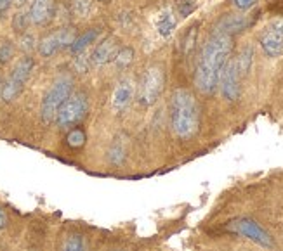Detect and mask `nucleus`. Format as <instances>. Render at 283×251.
Instances as JSON below:
<instances>
[{"label": "nucleus", "instance_id": "14", "mask_svg": "<svg viewBox=\"0 0 283 251\" xmlns=\"http://www.w3.org/2000/svg\"><path fill=\"white\" fill-rule=\"evenodd\" d=\"M98 35H99L98 28H92V30H89V32L82 33L80 37H76L73 40V44L70 45V50L73 54H82L83 50H85L96 40V38H98Z\"/></svg>", "mask_w": 283, "mask_h": 251}, {"label": "nucleus", "instance_id": "32", "mask_svg": "<svg viewBox=\"0 0 283 251\" xmlns=\"http://www.w3.org/2000/svg\"><path fill=\"white\" fill-rule=\"evenodd\" d=\"M0 90H2V83H0Z\"/></svg>", "mask_w": 283, "mask_h": 251}, {"label": "nucleus", "instance_id": "16", "mask_svg": "<svg viewBox=\"0 0 283 251\" xmlns=\"http://www.w3.org/2000/svg\"><path fill=\"white\" fill-rule=\"evenodd\" d=\"M174 28H175L174 16L167 11V13H163L158 19V33L162 35V37H169Z\"/></svg>", "mask_w": 283, "mask_h": 251}, {"label": "nucleus", "instance_id": "21", "mask_svg": "<svg viewBox=\"0 0 283 251\" xmlns=\"http://www.w3.org/2000/svg\"><path fill=\"white\" fill-rule=\"evenodd\" d=\"M63 251H83V241L82 235L78 234H71L66 237L63 244Z\"/></svg>", "mask_w": 283, "mask_h": 251}, {"label": "nucleus", "instance_id": "12", "mask_svg": "<svg viewBox=\"0 0 283 251\" xmlns=\"http://www.w3.org/2000/svg\"><path fill=\"white\" fill-rule=\"evenodd\" d=\"M28 16L35 25H45L52 16V0H32Z\"/></svg>", "mask_w": 283, "mask_h": 251}, {"label": "nucleus", "instance_id": "4", "mask_svg": "<svg viewBox=\"0 0 283 251\" xmlns=\"http://www.w3.org/2000/svg\"><path fill=\"white\" fill-rule=\"evenodd\" d=\"M33 66H35V63H33V59L30 56L21 57V59L18 61L16 66L11 71L7 82L2 85V90H0L2 99L6 100V102H11V100H14L21 94L26 82H28L30 75H32Z\"/></svg>", "mask_w": 283, "mask_h": 251}, {"label": "nucleus", "instance_id": "31", "mask_svg": "<svg viewBox=\"0 0 283 251\" xmlns=\"http://www.w3.org/2000/svg\"><path fill=\"white\" fill-rule=\"evenodd\" d=\"M99 2H110V0H99Z\"/></svg>", "mask_w": 283, "mask_h": 251}, {"label": "nucleus", "instance_id": "13", "mask_svg": "<svg viewBox=\"0 0 283 251\" xmlns=\"http://www.w3.org/2000/svg\"><path fill=\"white\" fill-rule=\"evenodd\" d=\"M134 95V85L131 80H124L117 85L113 92V97H112V104H113V109L115 111H122L129 106Z\"/></svg>", "mask_w": 283, "mask_h": 251}, {"label": "nucleus", "instance_id": "29", "mask_svg": "<svg viewBox=\"0 0 283 251\" xmlns=\"http://www.w3.org/2000/svg\"><path fill=\"white\" fill-rule=\"evenodd\" d=\"M6 225H7V215H6V211L0 208V229H4Z\"/></svg>", "mask_w": 283, "mask_h": 251}, {"label": "nucleus", "instance_id": "26", "mask_svg": "<svg viewBox=\"0 0 283 251\" xmlns=\"http://www.w3.org/2000/svg\"><path fill=\"white\" fill-rule=\"evenodd\" d=\"M21 49L25 50V52H30V50L35 49V37H33V35H30V33H23Z\"/></svg>", "mask_w": 283, "mask_h": 251}, {"label": "nucleus", "instance_id": "22", "mask_svg": "<svg viewBox=\"0 0 283 251\" xmlns=\"http://www.w3.org/2000/svg\"><path fill=\"white\" fill-rule=\"evenodd\" d=\"M124 142H120V141H115L113 142V146L110 148V154H108V158H110V161L115 165H118V163H122V160H124Z\"/></svg>", "mask_w": 283, "mask_h": 251}, {"label": "nucleus", "instance_id": "30", "mask_svg": "<svg viewBox=\"0 0 283 251\" xmlns=\"http://www.w3.org/2000/svg\"><path fill=\"white\" fill-rule=\"evenodd\" d=\"M26 2H28V0H13V4H14V6H18V7H23Z\"/></svg>", "mask_w": 283, "mask_h": 251}, {"label": "nucleus", "instance_id": "11", "mask_svg": "<svg viewBox=\"0 0 283 251\" xmlns=\"http://www.w3.org/2000/svg\"><path fill=\"white\" fill-rule=\"evenodd\" d=\"M118 40L115 37H108L101 42V44L96 47L94 54H92V63L96 66H103V64L110 63V61L115 59L118 52Z\"/></svg>", "mask_w": 283, "mask_h": 251}, {"label": "nucleus", "instance_id": "27", "mask_svg": "<svg viewBox=\"0 0 283 251\" xmlns=\"http://www.w3.org/2000/svg\"><path fill=\"white\" fill-rule=\"evenodd\" d=\"M233 2H235V6L238 7V9L247 11V9H250L252 6H255L257 0H233Z\"/></svg>", "mask_w": 283, "mask_h": 251}, {"label": "nucleus", "instance_id": "9", "mask_svg": "<svg viewBox=\"0 0 283 251\" xmlns=\"http://www.w3.org/2000/svg\"><path fill=\"white\" fill-rule=\"evenodd\" d=\"M240 78L242 76L238 73L235 59H228L219 76L221 90H223V95L228 100H236L240 97Z\"/></svg>", "mask_w": 283, "mask_h": 251}, {"label": "nucleus", "instance_id": "15", "mask_svg": "<svg viewBox=\"0 0 283 251\" xmlns=\"http://www.w3.org/2000/svg\"><path fill=\"white\" fill-rule=\"evenodd\" d=\"M252 57H254V50H252V47H245V49L242 50V52H240V56L235 59L240 76H245L247 73H248V69H250V64H252Z\"/></svg>", "mask_w": 283, "mask_h": 251}, {"label": "nucleus", "instance_id": "6", "mask_svg": "<svg viewBox=\"0 0 283 251\" xmlns=\"http://www.w3.org/2000/svg\"><path fill=\"white\" fill-rule=\"evenodd\" d=\"M163 83H165V76H163V69L160 66H150L144 71L143 80L139 85V100L143 106H153L158 100L160 94L163 90Z\"/></svg>", "mask_w": 283, "mask_h": 251}, {"label": "nucleus", "instance_id": "23", "mask_svg": "<svg viewBox=\"0 0 283 251\" xmlns=\"http://www.w3.org/2000/svg\"><path fill=\"white\" fill-rule=\"evenodd\" d=\"M28 23H30V16H28V14H26V13H18L16 16H14V19H13L14 32L25 33V30H26V26H28Z\"/></svg>", "mask_w": 283, "mask_h": 251}, {"label": "nucleus", "instance_id": "20", "mask_svg": "<svg viewBox=\"0 0 283 251\" xmlns=\"http://www.w3.org/2000/svg\"><path fill=\"white\" fill-rule=\"evenodd\" d=\"M175 9L181 18H188L197 9V0H175Z\"/></svg>", "mask_w": 283, "mask_h": 251}, {"label": "nucleus", "instance_id": "19", "mask_svg": "<svg viewBox=\"0 0 283 251\" xmlns=\"http://www.w3.org/2000/svg\"><path fill=\"white\" fill-rule=\"evenodd\" d=\"M71 9H73L76 16L87 18L90 14V9H92V0H73L71 2Z\"/></svg>", "mask_w": 283, "mask_h": 251}, {"label": "nucleus", "instance_id": "17", "mask_svg": "<svg viewBox=\"0 0 283 251\" xmlns=\"http://www.w3.org/2000/svg\"><path fill=\"white\" fill-rule=\"evenodd\" d=\"M115 64H117L118 68H127L132 64L134 61V50L131 47H122L118 49L117 56H115Z\"/></svg>", "mask_w": 283, "mask_h": 251}, {"label": "nucleus", "instance_id": "1", "mask_svg": "<svg viewBox=\"0 0 283 251\" xmlns=\"http://www.w3.org/2000/svg\"><path fill=\"white\" fill-rule=\"evenodd\" d=\"M233 49L231 35L216 28L205 42L200 52L195 71V85L202 94H214L219 85V76L224 64L228 63Z\"/></svg>", "mask_w": 283, "mask_h": 251}, {"label": "nucleus", "instance_id": "2", "mask_svg": "<svg viewBox=\"0 0 283 251\" xmlns=\"http://www.w3.org/2000/svg\"><path fill=\"white\" fill-rule=\"evenodd\" d=\"M200 111L195 95L186 88H177L172 94L170 127L179 139H190L198 132Z\"/></svg>", "mask_w": 283, "mask_h": 251}, {"label": "nucleus", "instance_id": "24", "mask_svg": "<svg viewBox=\"0 0 283 251\" xmlns=\"http://www.w3.org/2000/svg\"><path fill=\"white\" fill-rule=\"evenodd\" d=\"M14 56V45L13 42H4L2 45H0V63L6 64L11 61V57Z\"/></svg>", "mask_w": 283, "mask_h": 251}, {"label": "nucleus", "instance_id": "18", "mask_svg": "<svg viewBox=\"0 0 283 251\" xmlns=\"http://www.w3.org/2000/svg\"><path fill=\"white\" fill-rule=\"evenodd\" d=\"M66 144L75 149L82 148V146L85 144V134H83V130L82 129L70 130V134H68V137H66Z\"/></svg>", "mask_w": 283, "mask_h": 251}, {"label": "nucleus", "instance_id": "3", "mask_svg": "<svg viewBox=\"0 0 283 251\" xmlns=\"http://www.w3.org/2000/svg\"><path fill=\"white\" fill-rule=\"evenodd\" d=\"M71 88H73V80H71V76H68V75H61L59 78L51 85L47 94L44 95L42 107H40V114H42L44 123L54 121L59 107L63 106L64 100L71 95Z\"/></svg>", "mask_w": 283, "mask_h": 251}, {"label": "nucleus", "instance_id": "10", "mask_svg": "<svg viewBox=\"0 0 283 251\" xmlns=\"http://www.w3.org/2000/svg\"><path fill=\"white\" fill-rule=\"evenodd\" d=\"M261 47L269 57H278L283 54V21L269 25L261 35Z\"/></svg>", "mask_w": 283, "mask_h": 251}, {"label": "nucleus", "instance_id": "25", "mask_svg": "<svg viewBox=\"0 0 283 251\" xmlns=\"http://www.w3.org/2000/svg\"><path fill=\"white\" fill-rule=\"evenodd\" d=\"M197 28H198V25L191 26V28H190V32L186 33L184 40H182V50H184V54H188L190 50L193 49L195 38H197Z\"/></svg>", "mask_w": 283, "mask_h": 251}, {"label": "nucleus", "instance_id": "5", "mask_svg": "<svg viewBox=\"0 0 283 251\" xmlns=\"http://www.w3.org/2000/svg\"><path fill=\"white\" fill-rule=\"evenodd\" d=\"M87 107H89V104H87V97L83 94L70 95L63 102V106L59 107L54 121L61 129H70V127L76 125V123L85 118Z\"/></svg>", "mask_w": 283, "mask_h": 251}, {"label": "nucleus", "instance_id": "8", "mask_svg": "<svg viewBox=\"0 0 283 251\" xmlns=\"http://www.w3.org/2000/svg\"><path fill=\"white\" fill-rule=\"evenodd\" d=\"M73 40H75V32L71 28L57 30V32L42 38L40 44H38V52H40V56L49 57L52 54H56L57 50L70 47L73 44Z\"/></svg>", "mask_w": 283, "mask_h": 251}, {"label": "nucleus", "instance_id": "7", "mask_svg": "<svg viewBox=\"0 0 283 251\" xmlns=\"http://www.w3.org/2000/svg\"><path fill=\"white\" fill-rule=\"evenodd\" d=\"M226 229L250 239L252 242L262 246V248H273V237L252 218H235L226 223Z\"/></svg>", "mask_w": 283, "mask_h": 251}, {"label": "nucleus", "instance_id": "28", "mask_svg": "<svg viewBox=\"0 0 283 251\" xmlns=\"http://www.w3.org/2000/svg\"><path fill=\"white\" fill-rule=\"evenodd\" d=\"M11 4H13V0H0V18H2L7 11H9Z\"/></svg>", "mask_w": 283, "mask_h": 251}]
</instances>
